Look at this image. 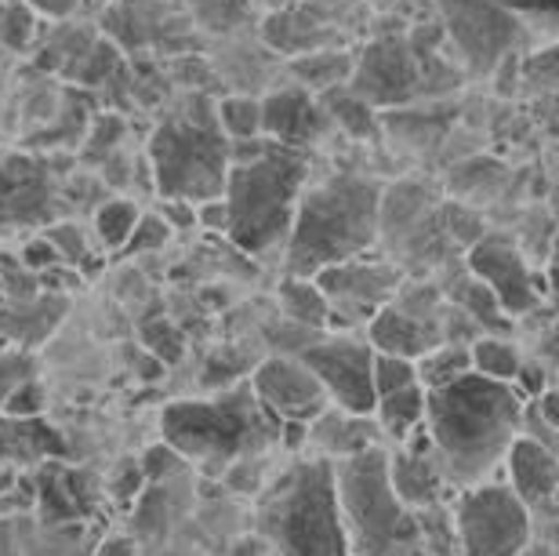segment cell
<instances>
[{"label":"cell","instance_id":"obj_1","mask_svg":"<svg viewBox=\"0 0 559 556\" xmlns=\"http://www.w3.org/2000/svg\"><path fill=\"white\" fill-rule=\"evenodd\" d=\"M527 400L512 382L468 371L440 389H425V429L440 459L447 487L484 484L506 465L512 440L523 433Z\"/></svg>","mask_w":559,"mask_h":556},{"label":"cell","instance_id":"obj_2","mask_svg":"<svg viewBox=\"0 0 559 556\" xmlns=\"http://www.w3.org/2000/svg\"><path fill=\"white\" fill-rule=\"evenodd\" d=\"M229 153H251V157H233L222 193L229 208V244L251 259H265L276 248L284 251L301 189L309 186V150L280 146L259 135L233 142Z\"/></svg>","mask_w":559,"mask_h":556},{"label":"cell","instance_id":"obj_3","mask_svg":"<svg viewBox=\"0 0 559 556\" xmlns=\"http://www.w3.org/2000/svg\"><path fill=\"white\" fill-rule=\"evenodd\" d=\"M385 186L360 171H334L331 179L301 189L284 276H317L328 265L360 259L378 244Z\"/></svg>","mask_w":559,"mask_h":556},{"label":"cell","instance_id":"obj_4","mask_svg":"<svg viewBox=\"0 0 559 556\" xmlns=\"http://www.w3.org/2000/svg\"><path fill=\"white\" fill-rule=\"evenodd\" d=\"M160 437L197 470L226 473L280 443V418L265 411L248 378L218 397L171 400L160 411Z\"/></svg>","mask_w":559,"mask_h":556},{"label":"cell","instance_id":"obj_5","mask_svg":"<svg viewBox=\"0 0 559 556\" xmlns=\"http://www.w3.org/2000/svg\"><path fill=\"white\" fill-rule=\"evenodd\" d=\"M259 535L276 556H353L331 459H298L262 487Z\"/></svg>","mask_w":559,"mask_h":556},{"label":"cell","instance_id":"obj_6","mask_svg":"<svg viewBox=\"0 0 559 556\" xmlns=\"http://www.w3.org/2000/svg\"><path fill=\"white\" fill-rule=\"evenodd\" d=\"M229 135L222 131L218 106L204 95H193L182 109L167 114L153 128L145 161L153 168V186L160 197H182L204 204L226 193L229 179Z\"/></svg>","mask_w":559,"mask_h":556},{"label":"cell","instance_id":"obj_7","mask_svg":"<svg viewBox=\"0 0 559 556\" xmlns=\"http://www.w3.org/2000/svg\"><path fill=\"white\" fill-rule=\"evenodd\" d=\"M334 484L356 556H421L425 531L411 506L400 502L389 481V448L374 443L334 462Z\"/></svg>","mask_w":559,"mask_h":556},{"label":"cell","instance_id":"obj_8","mask_svg":"<svg viewBox=\"0 0 559 556\" xmlns=\"http://www.w3.org/2000/svg\"><path fill=\"white\" fill-rule=\"evenodd\" d=\"M451 524L462 556H520L531 546V506L495 476L457 492Z\"/></svg>","mask_w":559,"mask_h":556},{"label":"cell","instance_id":"obj_9","mask_svg":"<svg viewBox=\"0 0 559 556\" xmlns=\"http://www.w3.org/2000/svg\"><path fill=\"white\" fill-rule=\"evenodd\" d=\"M465 270L498 298V306L512 320L534 314L542 306V295H549V276L534 270L516 237L506 229H487L465 251Z\"/></svg>","mask_w":559,"mask_h":556},{"label":"cell","instance_id":"obj_10","mask_svg":"<svg viewBox=\"0 0 559 556\" xmlns=\"http://www.w3.org/2000/svg\"><path fill=\"white\" fill-rule=\"evenodd\" d=\"M436 4L468 73H498L501 59L516 51V37L527 29L506 8V0H436Z\"/></svg>","mask_w":559,"mask_h":556},{"label":"cell","instance_id":"obj_11","mask_svg":"<svg viewBox=\"0 0 559 556\" xmlns=\"http://www.w3.org/2000/svg\"><path fill=\"white\" fill-rule=\"evenodd\" d=\"M312 281L320 284L323 298L331 306V328H367L378 309H385L404 284V270L389 259H360L338 262L320 270Z\"/></svg>","mask_w":559,"mask_h":556},{"label":"cell","instance_id":"obj_12","mask_svg":"<svg viewBox=\"0 0 559 556\" xmlns=\"http://www.w3.org/2000/svg\"><path fill=\"white\" fill-rule=\"evenodd\" d=\"M298 357L320 378L334 407L353 411V415H374V346L367 335L360 339L338 331V335L312 339Z\"/></svg>","mask_w":559,"mask_h":556},{"label":"cell","instance_id":"obj_13","mask_svg":"<svg viewBox=\"0 0 559 556\" xmlns=\"http://www.w3.org/2000/svg\"><path fill=\"white\" fill-rule=\"evenodd\" d=\"M349 87L360 98L378 106H404L425 92V59L404 40H378L353 66Z\"/></svg>","mask_w":559,"mask_h":556},{"label":"cell","instance_id":"obj_14","mask_svg":"<svg viewBox=\"0 0 559 556\" xmlns=\"http://www.w3.org/2000/svg\"><path fill=\"white\" fill-rule=\"evenodd\" d=\"M251 386L273 418L280 422H309L320 418L331 407L328 389L298 353H276L265 357L259 368L251 371Z\"/></svg>","mask_w":559,"mask_h":556},{"label":"cell","instance_id":"obj_15","mask_svg":"<svg viewBox=\"0 0 559 556\" xmlns=\"http://www.w3.org/2000/svg\"><path fill=\"white\" fill-rule=\"evenodd\" d=\"M331 128L334 125L320 103V95H312L309 87L287 84L262 98V131L265 139L280 142V146L312 150L317 142L328 139Z\"/></svg>","mask_w":559,"mask_h":556},{"label":"cell","instance_id":"obj_16","mask_svg":"<svg viewBox=\"0 0 559 556\" xmlns=\"http://www.w3.org/2000/svg\"><path fill=\"white\" fill-rule=\"evenodd\" d=\"M389 481H393L400 502L411 506L415 513L440 509L447 481L425 426L411 433L404 443H393V451H389Z\"/></svg>","mask_w":559,"mask_h":556},{"label":"cell","instance_id":"obj_17","mask_svg":"<svg viewBox=\"0 0 559 556\" xmlns=\"http://www.w3.org/2000/svg\"><path fill=\"white\" fill-rule=\"evenodd\" d=\"M440 306L432 303H418L411 306L407 298H393L385 309H378L367 324V342L378 350V353H396V357H411L418 360L425 357L432 346H440V324L432 320V309Z\"/></svg>","mask_w":559,"mask_h":556},{"label":"cell","instance_id":"obj_18","mask_svg":"<svg viewBox=\"0 0 559 556\" xmlns=\"http://www.w3.org/2000/svg\"><path fill=\"white\" fill-rule=\"evenodd\" d=\"M51 164L33 157H11L0 164V229L33 226L51 218Z\"/></svg>","mask_w":559,"mask_h":556},{"label":"cell","instance_id":"obj_19","mask_svg":"<svg viewBox=\"0 0 559 556\" xmlns=\"http://www.w3.org/2000/svg\"><path fill=\"white\" fill-rule=\"evenodd\" d=\"M66 437L48 418H15L0 411V473L4 470H37L48 459H66Z\"/></svg>","mask_w":559,"mask_h":556},{"label":"cell","instance_id":"obj_20","mask_svg":"<svg viewBox=\"0 0 559 556\" xmlns=\"http://www.w3.org/2000/svg\"><path fill=\"white\" fill-rule=\"evenodd\" d=\"M374 443H385L382 426H378L374 415H353V411H342L331 404L320 418L309 422L306 448H317V454H323V459H331V462L360 454L367 448H374Z\"/></svg>","mask_w":559,"mask_h":556},{"label":"cell","instance_id":"obj_21","mask_svg":"<svg viewBox=\"0 0 559 556\" xmlns=\"http://www.w3.org/2000/svg\"><path fill=\"white\" fill-rule=\"evenodd\" d=\"M506 481L527 506L549 502L559 492V459L556 451L545 448L542 440L520 437L512 440V448L506 454Z\"/></svg>","mask_w":559,"mask_h":556},{"label":"cell","instance_id":"obj_22","mask_svg":"<svg viewBox=\"0 0 559 556\" xmlns=\"http://www.w3.org/2000/svg\"><path fill=\"white\" fill-rule=\"evenodd\" d=\"M66 317V295L40 292L33 298H15V303H0V339L11 346L33 350L62 324Z\"/></svg>","mask_w":559,"mask_h":556},{"label":"cell","instance_id":"obj_23","mask_svg":"<svg viewBox=\"0 0 559 556\" xmlns=\"http://www.w3.org/2000/svg\"><path fill=\"white\" fill-rule=\"evenodd\" d=\"M374 418L389 443H404L411 433L425 426V386L415 382V386L396 389V393L378 397Z\"/></svg>","mask_w":559,"mask_h":556},{"label":"cell","instance_id":"obj_24","mask_svg":"<svg viewBox=\"0 0 559 556\" xmlns=\"http://www.w3.org/2000/svg\"><path fill=\"white\" fill-rule=\"evenodd\" d=\"M353 66H356L353 55L334 51V48H317V51H306L290 59V76H295V84L309 87L312 95H323L338 84H349Z\"/></svg>","mask_w":559,"mask_h":556},{"label":"cell","instance_id":"obj_25","mask_svg":"<svg viewBox=\"0 0 559 556\" xmlns=\"http://www.w3.org/2000/svg\"><path fill=\"white\" fill-rule=\"evenodd\" d=\"M280 309L287 314L290 324L309 328V331H328L331 328V306L323 298L320 284L309 276H284L280 281Z\"/></svg>","mask_w":559,"mask_h":556},{"label":"cell","instance_id":"obj_26","mask_svg":"<svg viewBox=\"0 0 559 556\" xmlns=\"http://www.w3.org/2000/svg\"><path fill=\"white\" fill-rule=\"evenodd\" d=\"M142 218V208L135 200L128 197H106L103 204L92 211V229H95V240L98 248L106 255H120L124 251V244L131 240V233H135Z\"/></svg>","mask_w":559,"mask_h":556},{"label":"cell","instance_id":"obj_27","mask_svg":"<svg viewBox=\"0 0 559 556\" xmlns=\"http://www.w3.org/2000/svg\"><path fill=\"white\" fill-rule=\"evenodd\" d=\"M320 103H323V109H328L331 125L342 128L345 135H353V139H374V131H378L374 106L367 103V98L356 95L349 84H338V87H331V92H323Z\"/></svg>","mask_w":559,"mask_h":556},{"label":"cell","instance_id":"obj_28","mask_svg":"<svg viewBox=\"0 0 559 556\" xmlns=\"http://www.w3.org/2000/svg\"><path fill=\"white\" fill-rule=\"evenodd\" d=\"M468 360H473V371L484 378H495V382H516V375L523 368V350L516 342L501 339V335H479L468 342Z\"/></svg>","mask_w":559,"mask_h":556},{"label":"cell","instance_id":"obj_29","mask_svg":"<svg viewBox=\"0 0 559 556\" xmlns=\"http://www.w3.org/2000/svg\"><path fill=\"white\" fill-rule=\"evenodd\" d=\"M468 371H473L468 346H457V342H440V346H432L425 357H418V378L425 389H440Z\"/></svg>","mask_w":559,"mask_h":556},{"label":"cell","instance_id":"obj_30","mask_svg":"<svg viewBox=\"0 0 559 556\" xmlns=\"http://www.w3.org/2000/svg\"><path fill=\"white\" fill-rule=\"evenodd\" d=\"M37 33H40V11L29 0H4L0 8V40L8 51H33L37 48Z\"/></svg>","mask_w":559,"mask_h":556},{"label":"cell","instance_id":"obj_31","mask_svg":"<svg viewBox=\"0 0 559 556\" xmlns=\"http://www.w3.org/2000/svg\"><path fill=\"white\" fill-rule=\"evenodd\" d=\"M124 117L114 114V109H106V114H98L87 120V131H84V142H81V164L84 168H95V164H103L106 157H114L120 139H124Z\"/></svg>","mask_w":559,"mask_h":556},{"label":"cell","instance_id":"obj_32","mask_svg":"<svg viewBox=\"0 0 559 556\" xmlns=\"http://www.w3.org/2000/svg\"><path fill=\"white\" fill-rule=\"evenodd\" d=\"M454 306L457 309H465L468 317L476 320L479 328H490V331H498V328H506L509 324V314L498 306V298L487 292L484 284L476 281L473 273H465V281L454 287Z\"/></svg>","mask_w":559,"mask_h":556},{"label":"cell","instance_id":"obj_33","mask_svg":"<svg viewBox=\"0 0 559 556\" xmlns=\"http://www.w3.org/2000/svg\"><path fill=\"white\" fill-rule=\"evenodd\" d=\"M218 120H222V131L229 135V142L265 135V131H262V98H251V95L222 98Z\"/></svg>","mask_w":559,"mask_h":556},{"label":"cell","instance_id":"obj_34","mask_svg":"<svg viewBox=\"0 0 559 556\" xmlns=\"http://www.w3.org/2000/svg\"><path fill=\"white\" fill-rule=\"evenodd\" d=\"M142 346L150 350L160 364H178L186 357V335L164 317L145 320L142 324Z\"/></svg>","mask_w":559,"mask_h":556},{"label":"cell","instance_id":"obj_35","mask_svg":"<svg viewBox=\"0 0 559 556\" xmlns=\"http://www.w3.org/2000/svg\"><path fill=\"white\" fill-rule=\"evenodd\" d=\"M415 382H421V378H418V360L374 350V393L378 397L396 393V389L415 386Z\"/></svg>","mask_w":559,"mask_h":556},{"label":"cell","instance_id":"obj_36","mask_svg":"<svg viewBox=\"0 0 559 556\" xmlns=\"http://www.w3.org/2000/svg\"><path fill=\"white\" fill-rule=\"evenodd\" d=\"M33 375H37V360H33V353L4 342V346H0V411H4V400Z\"/></svg>","mask_w":559,"mask_h":556},{"label":"cell","instance_id":"obj_37","mask_svg":"<svg viewBox=\"0 0 559 556\" xmlns=\"http://www.w3.org/2000/svg\"><path fill=\"white\" fill-rule=\"evenodd\" d=\"M506 8L527 29L559 40V0H506Z\"/></svg>","mask_w":559,"mask_h":556},{"label":"cell","instance_id":"obj_38","mask_svg":"<svg viewBox=\"0 0 559 556\" xmlns=\"http://www.w3.org/2000/svg\"><path fill=\"white\" fill-rule=\"evenodd\" d=\"M44 237L55 244V251L62 255V262H70V265H87V262H92L95 248L87 244V233L76 226V222H55V226L44 229Z\"/></svg>","mask_w":559,"mask_h":556},{"label":"cell","instance_id":"obj_39","mask_svg":"<svg viewBox=\"0 0 559 556\" xmlns=\"http://www.w3.org/2000/svg\"><path fill=\"white\" fill-rule=\"evenodd\" d=\"M171 226H167V218L160 211H142L135 233H131V240L124 244V251L120 255H145V251H156L164 248L167 240H171Z\"/></svg>","mask_w":559,"mask_h":556},{"label":"cell","instance_id":"obj_40","mask_svg":"<svg viewBox=\"0 0 559 556\" xmlns=\"http://www.w3.org/2000/svg\"><path fill=\"white\" fill-rule=\"evenodd\" d=\"M443 226H447V237L462 244L465 251L487 233L484 218H479L473 208H462V204H443Z\"/></svg>","mask_w":559,"mask_h":556},{"label":"cell","instance_id":"obj_41","mask_svg":"<svg viewBox=\"0 0 559 556\" xmlns=\"http://www.w3.org/2000/svg\"><path fill=\"white\" fill-rule=\"evenodd\" d=\"M189 8L211 29H233L248 15V0H189Z\"/></svg>","mask_w":559,"mask_h":556},{"label":"cell","instance_id":"obj_42","mask_svg":"<svg viewBox=\"0 0 559 556\" xmlns=\"http://www.w3.org/2000/svg\"><path fill=\"white\" fill-rule=\"evenodd\" d=\"M44 411H48V393H44V386L37 382V375L26 378V382L4 400V415H15V418H40Z\"/></svg>","mask_w":559,"mask_h":556},{"label":"cell","instance_id":"obj_43","mask_svg":"<svg viewBox=\"0 0 559 556\" xmlns=\"http://www.w3.org/2000/svg\"><path fill=\"white\" fill-rule=\"evenodd\" d=\"M186 459L178 454L171 443H153L150 451L142 454V473H145V481L156 484V481H167V476H175V473H182L186 470Z\"/></svg>","mask_w":559,"mask_h":556},{"label":"cell","instance_id":"obj_44","mask_svg":"<svg viewBox=\"0 0 559 556\" xmlns=\"http://www.w3.org/2000/svg\"><path fill=\"white\" fill-rule=\"evenodd\" d=\"M145 487V473H142V462L135 459H124L117 465L114 476H106V495L117 498V502H135Z\"/></svg>","mask_w":559,"mask_h":556},{"label":"cell","instance_id":"obj_45","mask_svg":"<svg viewBox=\"0 0 559 556\" xmlns=\"http://www.w3.org/2000/svg\"><path fill=\"white\" fill-rule=\"evenodd\" d=\"M81 270L70 262H55L48 265V270H40L37 273V281H40V292H51V295H70L81 287V276H76Z\"/></svg>","mask_w":559,"mask_h":556},{"label":"cell","instance_id":"obj_46","mask_svg":"<svg viewBox=\"0 0 559 556\" xmlns=\"http://www.w3.org/2000/svg\"><path fill=\"white\" fill-rule=\"evenodd\" d=\"M19 262L26 265V270L40 273V270H48V265L62 262V255L55 251V244H51L48 237H37V240L22 244V251H19Z\"/></svg>","mask_w":559,"mask_h":556},{"label":"cell","instance_id":"obj_47","mask_svg":"<svg viewBox=\"0 0 559 556\" xmlns=\"http://www.w3.org/2000/svg\"><path fill=\"white\" fill-rule=\"evenodd\" d=\"M160 215L167 218V226H171V229L200 226V222H197V204H193V200H182V197H160Z\"/></svg>","mask_w":559,"mask_h":556},{"label":"cell","instance_id":"obj_48","mask_svg":"<svg viewBox=\"0 0 559 556\" xmlns=\"http://www.w3.org/2000/svg\"><path fill=\"white\" fill-rule=\"evenodd\" d=\"M197 222L204 226L207 233H226L229 229V208H226V197H211L204 204H197Z\"/></svg>","mask_w":559,"mask_h":556},{"label":"cell","instance_id":"obj_49","mask_svg":"<svg viewBox=\"0 0 559 556\" xmlns=\"http://www.w3.org/2000/svg\"><path fill=\"white\" fill-rule=\"evenodd\" d=\"M520 389V397L523 400H538L545 393V368L542 364H534V360H523V368L516 375V382H512Z\"/></svg>","mask_w":559,"mask_h":556},{"label":"cell","instance_id":"obj_50","mask_svg":"<svg viewBox=\"0 0 559 556\" xmlns=\"http://www.w3.org/2000/svg\"><path fill=\"white\" fill-rule=\"evenodd\" d=\"M29 4L48 19H73L76 11H84L87 4H95V0H29Z\"/></svg>","mask_w":559,"mask_h":556},{"label":"cell","instance_id":"obj_51","mask_svg":"<svg viewBox=\"0 0 559 556\" xmlns=\"http://www.w3.org/2000/svg\"><path fill=\"white\" fill-rule=\"evenodd\" d=\"M135 535H106L103 542L95 546V556H135Z\"/></svg>","mask_w":559,"mask_h":556},{"label":"cell","instance_id":"obj_52","mask_svg":"<svg viewBox=\"0 0 559 556\" xmlns=\"http://www.w3.org/2000/svg\"><path fill=\"white\" fill-rule=\"evenodd\" d=\"M534 404H538V415H542L545 426L559 433V389H545Z\"/></svg>","mask_w":559,"mask_h":556},{"label":"cell","instance_id":"obj_53","mask_svg":"<svg viewBox=\"0 0 559 556\" xmlns=\"http://www.w3.org/2000/svg\"><path fill=\"white\" fill-rule=\"evenodd\" d=\"M545 276H549V295H556V298H559V259L549 265V273H545Z\"/></svg>","mask_w":559,"mask_h":556},{"label":"cell","instance_id":"obj_54","mask_svg":"<svg viewBox=\"0 0 559 556\" xmlns=\"http://www.w3.org/2000/svg\"><path fill=\"white\" fill-rule=\"evenodd\" d=\"M520 556H556V553H552L549 546H538V542H531V546H527V549H523Z\"/></svg>","mask_w":559,"mask_h":556},{"label":"cell","instance_id":"obj_55","mask_svg":"<svg viewBox=\"0 0 559 556\" xmlns=\"http://www.w3.org/2000/svg\"><path fill=\"white\" fill-rule=\"evenodd\" d=\"M0 51H8V48H4V40H0Z\"/></svg>","mask_w":559,"mask_h":556},{"label":"cell","instance_id":"obj_56","mask_svg":"<svg viewBox=\"0 0 559 556\" xmlns=\"http://www.w3.org/2000/svg\"><path fill=\"white\" fill-rule=\"evenodd\" d=\"M353 556H356V553H353Z\"/></svg>","mask_w":559,"mask_h":556}]
</instances>
